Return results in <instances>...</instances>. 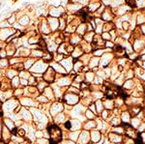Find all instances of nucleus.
<instances>
[{
	"instance_id": "obj_1",
	"label": "nucleus",
	"mask_w": 145,
	"mask_h": 144,
	"mask_svg": "<svg viewBox=\"0 0 145 144\" xmlns=\"http://www.w3.org/2000/svg\"><path fill=\"white\" fill-rule=\"evenodd\" d=\"M46 131L50 135V144H57L62 140V131L57 125H48Z\"/></svg>"
},
{
	"instance_id": "obj_2",
	"label": "nucleus",
	"mask_w": 145,
	"mask_h": 144,
	"mask_svg": "<svg viewBox=\"0 0 145 144\" xmlns=\"http://www.w3.org/2000/svg\"><path fill=\"white\" fill-rule=\"evenodd\" d=\"M19 102L23 106H27V107H36L38 106L37 102L30 97H20Z\"/></svg>"
},
{
	"instance_id": "obj_3",
	"label": "nucleus",
	"mask_w": 145,
	"mask_h": 144,
	"mask_svg": "<svg viewBox=\"0 0 145 144\" xmlns=\"http://www.w3.org/2000/svg\"><path fill=\"white\" fill-rule=\"evenodd\" d=\"M30 112L32 113V115H34V116L36 117L37 120H39V122L45 123V124L47 122V117H46L43 112H41L40 110H38L37 108L32 107V108L30 109Z\"/></svg>"
},
{
	"instance_id": "obj_4",
	"label": "nucleus",
	"mask_w": 145,
	"mask_h": 144,
	"mask_svg": "<svg viewBox=\"0 0 145 144\" xmlns=\"http://www.w3.org/2000/svg\"><path fill=\"white\" fill-rule=\"evenodd\" d=\"M19 106V100H13V99H9L5 101L4 102V106L3 108L7 111H12V110H15V108Z\"/></svg>"
},
{
	"instance_id": "obj_5",
	"label": "nucleus",
	"mask_w": 145,
	"mask_h": 144,
	"mask_svg": "<svg viewBox=\"0 0 145 144\" xmlns=\"http://www.w3.org/2000/svg\"><path fill=\"white\" fill-rule=\"evenodd\" d=\"M64 100H65V102L70 106L76 105V103H77L78 101H79L78 96L76 94H72V93H67L65 96H64Z\"/></svg>"
},
{
	"instance_id": "obj_6",
	"label": "nucleus",
	"mask_w": 145,
	"mask_h": 144,
	"mask_svg": "<svg viewBox=\"0 0 145 144\" xmlns=\"http://www.w3.org/2000/svg\"><path fill=\"white\" fill-rule=\"evenodd\" d=\"M64 109V106L62 105V103L60 102H54L51 105V106L50 107V112L52 116H56L57 114L61 113L62 112V110Z\"/></svg>"
},
{
	"instance_id": "obj_7",
	"label": "nucleus",
	"mask_w": 145,
	"mask_h": 144,
	"mask_svg": "<svg viewBox=\"0 0 145 144\" xmlns=\"http://www.w3.org/2000/svg\"><path fill=\"white\" fill-rule=\"evenodd\" d=\"M19 116L23 120H25L26 122L32 121V113L30 112V110H28L27 108L21 106V109H20V111L19 112Z\"/></svg>"
},
{
	"instance_id": "obj_8",
	"label": "nucleus",
	"mask_w": 145,
	"mask_h": 144,
	"mask_svg": "<svg viewBox=\"0 0 145 144\" xmlns=\"http://www.w3.org/2000/svg\"><path fill=\"white\" fill-rule=\"evenodd\" d=\"M44 78H45V80L47 83H51L54 80V78H55V72L51 68H48L46 70V72L45 76H44Z\"/></svg>"
},
{
	"instance_id": "obj_9",
	"label": "nucleus",
	"mask_w": 145,
	"mask_h": 144,
	"mask_svg": "<svg viewBox=\"0 0 145 144\" xmlns=\"http://www.w3.org/2000/svg\"><path fill=\"white\" fill-rule=\"evenodd\" d=\"M89 138H90V133L87 131H84L80 133V136H78L77 142L79 144H86V143H88V141H89Z\"/></svg>"
},
{
	"instance_id": "obj_10",
	"label": "nucleus",
	"mask_w": 145,
	"mask_h": 144,
	"mask_svg": "<svg viewBox=\"0 0 145 144\" xmlns=\"http://www.w3.org/2000/svg\"><path fill=\"white\" fill-rule=\"evenodd\" d=\"M12 135H11V131L8 129V128H6L5 126L3 127L2 129V133H1V138L3 141H8L9 139H11Z\"/></svg>"
},
{
	"instance_id": "obj_11",
	"label": "nucleus",
	"mask_w": 145,
	"mask_h": 144,
	"mask_svg": "<svg viewBox=\"0 0 145 144\" xmlns=\"http://www.w3.org/2000/svg\"><path fill=\"white\" fill-rule=\"evenodd\" d=\"M3 123H4V126L6 128H8V129H9L11 132L14 131L15 128H18V127H15V121H13V120L10 119V118H4L3 119Z\"/></svg>"
},
{
	"instance_id": "obj_12",
	"label": "nucleus",
	"mask_w": 145,
	"mask_h": 144,
	"mask_svg": "<svg viewBox=\"0 0 145 144\" xmlns=\"http://www.w3.org/2000/svg\"><path fill=\"white\" fill-rule=\"evenodd\" d=\"M44 96H46V97L48 99V100H52L54 98V94H53V90L51 89V88L50 87H46V89L44 90Z\"/></svg>"
},
{
	"instance_id": "obj_13",
	"label": "nucleus",
	"mask_w": 145,
	"mask_h": 144,
	"mask_svg": "<svg viewBox=\"0 0 145 144\" xmlns=\"http://www.w3.org/2000/svg\"><path fill=\"white\" fill-rule=\"evenodd\" d=\"M71 123H72V128H71L72 131H77L81 128V124H80L78 120H72Z\"/></svg>"
},
{
	"instance_id": "obj_14",
	"label": "nucleus",
	"mask_w": 145,
	"mask_h": 144,
	"mask_svg": "<svg viewBox=\"0 0 145 144\" xmlns=\"http://www.w3.org/2000/svg\"><path fill=\"white\" fill-rule=\"evenodd\" d=\"M91 138H92V141L94 142L99 141L101 139V133L98 131H93L91 133Z\"/></svg>"
},
{
	"instance_id": "obj_15",
	"label": "nucleus",
	"mask_w": 145,
	"mask_h": 144,
	"mask_svg": "<svg viewBox=\"0 0 145 144\" xmlns=\"http://www.w3.org/2000/svg\"><path fill=\"white\" fill-rule=\"evenodd\" d=\"M46 86H47V82H46V81H41V82H39V83H38V87H37V89H38L39 93H43L44 90L46 88Z\"/></svg>"
},
{
	"instance_id": "obj_16",
	"label": "nucleus",
	"mask_w": 145,
	"mask_h": 144,
	"mask_svg": "<svg viewBox=\"0 0 145 144\" xmlns=\"http://www.w3.org/2000/svg\"><path fill=\"white\" fill-rule=\"evenodd\" d=\"M96 127H97V124H96L95 121H88V122H86L85 125H84V129H86V130L88 131V130L94 129V128H96Z\"/></svg>"
},
{
	"instance_id": "obj_17",
	"label": "nucleus",
	"mask_w": 145,
	"mask_h": 144,
	"mask_svg": "<svg viewBox=\"0 0 145 144\" xmlns=\"http://www.w3.org/2000/svg\"><path fill=\"white\" fill-rule=\"evenodd\" d=\"M71 82H70V79L68 77H63L61 78L59 82H58V85L59 86H65V85H69Z\"/></svg>"
},
{
	"instance_id": "obj_18",
	"label": "nucleus",
	"mask_w": 145,
	"mask_h": 144,
	"mask_svg": "<svg viewBox=\"0 0 145 144\" xmlns=\"http://www.w3.org/2000/svg\"><path fill=\"white\" fill-rule=\"evenodd\" d=\"M78 135H79V132L76 131L75 133H70L69 137H70V139H71L72 141H77V139H78Z\"/></svg>"
},
{
	"instance_id": "obj_19",
	"label": "nucleus",
	"mask_w": 145,
	"mask_h": 144,
	"mask_svg": "<svg viewBox=\"0 0 145 144\" xmlns=\"http://www.w3.org/2000/svg\"><path fill=\"white\" fill-rule=\"evenodd\" d=\"M55 120H56V122L59 123V122H64L65 121V114L64 113H59L55 116Z\"/></svg>"
},
{
	"instance_id": "obj_20",
	"label": "nucleus",
	"mask_w": 145,
	"mask_h": 144,
	"mask_svg": "<svg viewBox=\"0 0 145 144\" xmlns=\"http://www.w3.org/2000/svg\"><path fill=\"white\" fill-rule=\"evenodd\" d=\"M37 101H38L39 102H47L50 100H48V99L46 97V96L40 95V96H38V97H37Z\"/></svg>"
},
{
	"instance_id": "obj_21",
	"label": "nucleus",
	"mask_w": 145,
	"mask_h": 144,
	"mask_svg": "<svg viewBox=\"0 0 145 144\" xmlns=\"http://www.w3.org/2000/svg\"><path fill=\"white\" fill-rule=\"evenodd\" d=\"M61 65L65 66V68H67V70L70 71V70H71V66H72V61H71V60L62 61V62H61Z\"/></svg>"
},
{
	"instance_id": "obj_22",
	"label": "nucleus",
	"mask_w": 145,
	"mask_h": 144,
	"mask_svg": "<svg viewBox=\"0 0 145 144\" xmlns=\"http://www.w3.org/2000/svg\"><path fill=\"white\" fill-rule=\"evenodd\" d=\"M109 138L112 141H121V137L118 134H114V133H110L109 134Z\"/></svg>"
},
{
	"instance_id": "obj_23",
	"label": "nucleus",
	"mask_w": 145,
	"mask_h": 144,
	"mask_svg": "<svg viewBox=\"0 0 145 144\" xmlns=\"http://www.w3.org/2000/svg\"><path fill=\"white\" fill-rule=\"evenodd\" d=\"M23 94H24V90H21V89H17L14 92V96L15 98H20V96H22Z\"/></svg>"
},
{
	"instance_id": "obj_24",
	"label": "nucleus",
	"mask_w": 145,
	"mask_h": 144,
	"mask_svg": "<svg viewBox=\"0 0 145 144\" xmlns=\"http://www.w3.org/2000/svg\"><path fill=\"white\" fill-rule=\"evenodd\" d=\"M103 105H104V106H106L107 108H108V109H111L112 107V106H113V102H112V101L111 100H107V101H106L103 102Z\"/></svg>"
},
{
	"instance_id": "obj_25",
	"label": "nucleus",
	"mask_w": 145,
	"mask_h": 144,
	"mask_svg": "<svg viewBox=\"0 0 145 144\" xmlns=\"http://www.w3.org/2000/svg\"><path fill=\"white\" fill-rule=\"evenodd\" d=\"M96 106H97V112H101V111L103 110V103L101 102V101H98L96 102Z\"/></svg>"
},
{
	"instance_id": "obj_26",
	"label": "nucleus",
	"mask_w": 145,
	"mask_h": 144,
	"mask_svg": "<svg viewBox=\"0 0 145 144\" xmlns=\"http://www.w3.org/2000/svg\"><path fill=\"white\" fill-rule=\"evenodd\" d=\"M19 81H20V80L19 79V77H17V76L13 77V80H12V86H13V87H18Z\"/></svg>"
},
{
	"instance_id": "obj_27",
	"label": "nucleus",
	"mask_w": 145,
	"mask_h": 144,
	"mask_svg": "<svg viewBox=\"0 0 145 144\" xmlns=\"http://www.w3.org/2000/svg\"><path fill=\"white\" fill-rule=\"evenodd\" d=\"M122 119H123V122H125V123H128L129 121H130V115L128 114V112L123 113V115H122Z\"/></svg>"
},
{
	"instance_id": "obj_28",
	"label": "nucleus",
	"mask_w": 145,
	"mask_h": 144,
	"mask_svg": "<svg viewBox=\"0 0 145 144\" xmlns=\"http://www.w3.org/2000/svg\"><path fill=\"white\" fill-rule=\"evenodd\" d=\"M85 117H87L88 119H93L94 118V114L92 113L91 110H87L85 112Z\"/></svg>"
},
{
	"instance_id": "obj_29",
	"label": "nucleus",
	"mask_w": 145,
	"mask_h": 144,
	"mask_svg": "<svg viewBox=\"0 0 145 144\" xmlns=\"http://www.w3.org/2000/svg\"><path fill=\"white\" fill-rule=\"evenodd\" d=\"M47 143H50V142H48L46 139H45L44 137L37 139V144H47Z\"/></svg>"
},
{
	"instance_id": "obj_30",
	"label": "nucleus",
	"mask_w": 145,
	"mask_h": 144,
	"mask_svg": "<svg viewBox=\"0 0 145 144\" xmlns=\"http://www.w3.org/2000/svg\"><path fill=\"white\" fill-rule=\"evenodd\" d=\"M35 136L37 137V138H42V137H44V133H43V131H37L36 133H35Z\"/></svg>"
},
{
	"instance_id": "obj_31",
	"label": "nucleus",
	"mask_w": 145,
	"mask_h": 144,
	"mask_svg": "<svg viewBox=\"0 0 145 144\" xmlns=\"http://www.w3.org/2000/svg\"><path fill=\"white\" fill-rule=\"evenodd\" d=\"M45 128H46V124L45 123H41V122L38 123V125H37V129L38 130L43 131V130H45Z\"/></svg>"
},
{
	"instance_id": "obj_32",
	"label": "nucleus",
	"mask_w": 145,
	"mask_h": 144,
	"mask_svg": "<svg viewBox=\"0 0 145 144\" xmlns=\"http://www.w3.org/2000/svg\"><path fill=\"white\" fill-rule=\"evenodd\" d=\"M93 78H94V75L93 74H90V73H88V74H86V80L89 82V81H91V80H93Z\"/></svg>"
},
{
	"instance_id": "obj_33",
	"label": "nucleus",
	"mask_w": 145,
	"mask_h": 144,
	"mask_svg": "<svg viewBox=\"0 0 145 144\" xmlns=\"http://www.w3.org/2000/svg\"><path fill=\"white\" fill-rule=\"evenodd\" d=\"M93 97H95V99H100L103 97V94L101 92H93Z\"/></svg>"
},
{
	"instance_id": "obj_34",
	"label": "nucleus",
	"mask_w": 145,
	"mask_h": 144,
	"mask_svg": "<svg viewBox=\"0 0 145 144\" xmlns=\"http://www.w3.org/2000/svg\"><path fill=\"white\" fill-rule=\"evenodd\" d=\"M140 120H138V119H134L133 120V127H134V128H136V127H139V125H140Z\"/></svg>"
},
{
	"instance_id": "obj_35",
	"label": "nucleus",
	"mask_w": 145,
	"mask_h": 144,
	"mask_svg": "<svg viewBox=\"0 0 145 144\" xmlns=\"http://www.w3.org/2000/svg\"><path fill=\"white\" fill-rule=\"evenodd\" d=\"M55 70H57L58 72H59V73H65V71H64L63 70V68L60 66V65H57V64H56V65H55V67H53Z\"/></svg>"
},
{
	"instance_id": "obj_36",
	"label": "nucleus",
	"mask_w": 145,
	"mask_h": 144,
	"mask_svg": "<svg viewBox=\"0 0 145 144\" xmlns=\"http://www.w3.org/2000/svg\"><path fill=\"white\" fill-rule=\"evenodd\" d=\"M64 126H65V128H66L67 130H71V128H72V123H71L70 120H69V121H66L65 124H64Z\"/></svg>"
},
{
	"instance_id": "obj_37",
	"label": "nucleus",
	"mask_w": 145,
	"mask_h": 144,
	"mask_svg": "<svg viewBox=\"0 0 145 144\" xmlns=\"http://www.w3.org/2000/svg\"><path fill=\"white\" fill-rule=\"evenodd\" d=\"M80 66H81V62H80V61H77V63H76V65H75V70H76V71H79Z\"/></svg>"
},
{
	"instance_id": "obj_38",
	"label": "nucleus",
	"mask_w": 145,
	"mask_h": 144,
	"mask_svg": "<svg viewBox=\"0 0 145 144\" xmlns=\"http://www.w3.org/2000/svg\"><path fill=\"white\" fill-rule=\"evenodd\" d=\"M112 124L118 126V125L120 124V120H119V118H113V120H112Z\"/></svg>"
},
{
	"instance_id": "obj_39",
	"label": "nucleus",
	"mask_w": 145,
	"mask_h": 144,
	"mask_svg": "<svg viewBox=\"0 0 145 144\" xmlns=\"http://www.w3.org/2000/svg\"><path fill=\"white\" fill-rule=\"evenodd\" d=\"M20 84L23 85V86H27V85H28V81L26 80V79L21 78V79H20Z\"/></svg>"
},
{
	"instance_id": "obj_40",
	"label": "nucleus",
	"mask_w": 145,
	"mask_h": 144,
	"mask_svg": "<svg viewBox=\"0 0 145 144\" xmlns=\"http://www.w3.org/2000/svg\"><path fill=\"white\" fill-rule=\"evenodd\" d=\"M95 106H96L94 105V103H91V105H90V107H89L91 111H94V113H95V112H97V110H96V108H95Z\"/></svg>"
},
{
	"instance_id": "obj_41",
	"label": "nucleus",
	"mask_w": 145,
	"mask_h": 144,
	"mask_svg": "<svg viewBox=\"0 0 145 144\" xmlns=\"http://www.w3.org/2000/svg\"><path fill=\"white\" fill-rule=\"evenodd\" d=\"M0 65H1V66H0V67H5L6 65H7V61H5V60H0Z\"/></svg>"
},
{
	"instance_id": "obj_42",
	"label": "nucleus",
	"mask_w": 145,
	"mask_h": 144,
	"mask_svg": "<svg viewBox=\"0 0 145 144\" xmlns=\"http://www.w3.org/2000/svg\"><path fill=\"white\" fill-rule=\"evenodd\" d=\"M15 72H9V73L7 74L8 77H14V76H15Z\"/></svg>"
},
{
	"instance_id": "obj_43",
	"label": "nucleus",
	"mask_w": 145,
	"mask_h": 144,
	"mask_svg": "<svg viewBox=\"0 0 145 144\" xmlns=\"http://www.w3.org/2000/svg\"><path fill=\"white\" fill-rule=\"evenodd\" d=\"M107 115H108V113H107V110L103 111V113H102V116H103V119H106V118L107 117Z\"/></svg>"
},
{
	"instance_id": "obj_44",
	"label": "nucleus",
	"mask_w": 145,
	"mask_h": 144,
	"mask_svg": "<svg viewBox=\"0 0 145 144\" xmlns=\"http://www.w3.org/2000/svg\"><path fill=\"white\" fill-rule=\"evenodd\" d=\"M114 132H117V133H123V130H122V128H116V129L114 130Z\"/></svg>"
},
{
	"instance_id": "obj_45",
	"label": "nucleus",
	"mask_w": 145,
	"mask_h": 144,
	"mask_svg": "<svg viewBox=\"0 0 145 144\" xmlns=\"http://www.w3.org/2000/svg\"><path fill=\"white\" fill-rule=\"evenodd\" d=\"M2 102H0V117H1L2 115H3V111H2Z\"/></svg>"
},
{
	"instance_id": "obj_46",
	"label": "nucleus",
	"mask_w": 145,
	"mask_h": 144,
	"mask_svg": "<svg viewBox=\"0 0 145 144\" xmlns=\"http://www.w3.org/2000/svg\"><path fill=\"white\" fill-rule=\"evenodd\" d=\"M138 128H139V129H138L139 131H143V130H144V128H145V125H144V124H142V125H141L140 127H138Z\"/></svg>"
},
{
	"instance_id": "obj_47",
	"label": "nucleus",
	"mask_w": 145,
	"mask_h": 144,
	"mask_svg": "<svg viewBox=\"0 0 145 144\" xmlns=\"http://www.w3.org/2000/svg\"><path fill=\"white\" fill-rule=\"evenodd\" d=\"M1 133H2V123L0 121V137H1Z\"/></svg>"
},
{
	"instance_id": "obj_48",
	"label": "nucleus",
	"mask_w": 145,
	"mask_h": 144,
	"mask_svg": "<svg viewBox=\"0 0 145 144\" xmlns=\"http://www.w3.org/2000/svg\"><path fill=\"white\" fill-rule=\"evenodd\" d=\"M103 38H104V39H107V38L109 39V34H108V35H107V33H106V34H103Z\"/></svg>"
},
{
	"instance_id": "obj_49",
	"label": "nucleus",
	"mask_w": 145,
	"mask_h": 144,
	"mask_svg": "<svg viewBox=\"0 0 145 144\" xmlns=\"http://www.w3.org/2000/svg\"><path fill=\"white\" fill-rule=\"evenodd\" d=\"M95 81H96L95 83H97V84H99V83H101V82H100V79H99V78H96V80H95Z\"/></svg>"
},
{
	"instance_id": "obj_50",
	"label": "nucleus",
	"mask_w": 145,
	"mask_h": 144,
	"mask_svg": "<svg viewBox=\"0 0 145 144\" xmlns=\"http://www.w3.org/2000/svg\"><path fill=\"white\" fill-rule=\"evenodd\" d=\"M141 137H142V138L145 140V133H142V136H141Z\"/></svg>"
},
{
	"instance_id": "obj_51",
	"label": "nucleus",
	"mask_w": 145,
	"mask_h": 144,
	"mask_svg": "<svg viewBox=\"0 0 145 144\" xmlns=\"http://www.w3.org/2000/svg\"><path fill=\"white\" fill-rule=\"evenodd\" d=\"M8 144H18V143H15V142H14V141H11L10 143H8Z\"/></svg>"
}]
</instances>
